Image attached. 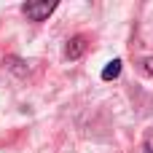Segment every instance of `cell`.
Returning a JSON list of instances; mask_svg holds the SVG:
<instances>
[{"instance_id":"obj_5","label":"cell","mask_w":153,"mask_h":153,"mask_svg":"<svg viewBox=\"0 0 153 153\" xmlns=\"http://www.w3.org/2000/svg\"><path fill=\"white\" fill-rule=\"evenodd\" d=\"M143 70H145L148 75H153V56H145V59H143Z\"/></svg>"},{"instance_id":"obj_1","label":"cell","mask_w":153,"mask_h":153,"mask_svg":"<svg viewBox=\"0 0 153 153\" xmlns=\"http://www.w3.org/2000/svg\"><path fill=\"white\" fill-rule=\"evenodd\" d=\"M54 8H56V3H24V5H22V11H24V16H27L30 22H43V19H48V16L54 13Z\"/></svg>"},{"instance_id":"obj_4","label":"cell","mask_w":153,"mask_h":153,"mask_svg":"<svg viewBox=\"0 0 153 153\" xmlns=\"http://www.w3.org/2000/svg\"><path fill=\"white\" fill-rule=\"evenodd\" d=\"M118 75H121V59L108 62V67L102 70V81H113V78H118Z\"/></svg>"},{"instance_id":"obj_3","label":"cell","mask_w":153,"mask_h":153,"mask_svg":"<svg viewBox=\"0 0 153 153\" xmlns=\"http://www.w3.org/2000/svg\"><path fill=\"white\" fill-rule=\"evenodd\" d=\"M30 65H32V62H24V59H16V56H8V59H5V67H8L11 73H16L19 78L30 75V70H32Z\"/></svg>"},{"instance_id":"obj_2","label":"cell","mask_w":153,"mask_h":153,"mask_svg":"<svg viewBox=\"0 0 153 153\" xmlns=\"http://www.w3.org/2000/svg\"><path fill=\"white\" fill-rule=\"evenodd\" d=\"M83 51H86V38H83V35L70 38V40H67V46H65V56H67V59H81V56H83Z\"/></svg>"}]
</instances>
